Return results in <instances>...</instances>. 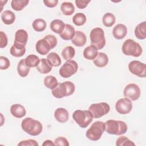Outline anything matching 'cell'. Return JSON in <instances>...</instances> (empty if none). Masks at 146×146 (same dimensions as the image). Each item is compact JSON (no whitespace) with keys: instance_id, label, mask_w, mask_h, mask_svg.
Returning a JSON list of instances; mask_svg holds the SVG:
<instances>
[{"instance_id":"cell-17","label":"cell","mask_w":146,"mask_h":146,"mask_svg":"<svg viewBox=\"0 0 146 146\" xmlns=\"http://www.w3.org/2000/svg\"><path fill=\"white\" fill-rule=\"evenodd\" d=\"M54 117L58 122L60 123H66L69 118L68 112L64 108H58L54 112Z\"/></svg>"},{"instance_id":"cell-19","label":"cell","mask_w":146,"mask_h":146,"mask_svg":"<svg viewBox=\"0 0 146 146\" xmlns=\"http://www.w3.org/2000/svg\"><path fill=\"white\" fill-rule=\"evenodd\" d=\"M75 30L74 27L70 24H65L63 31L59 34L60 38L65 40H71L74 36Z\"/></svg>"},{"instance_id":"cell-36","label":"cell","mask_w":146,"mask_h":146,"mask_svg":"<svg viewBox=\"0 0 146 146\" xmlns=\"http://www.w3.org/2000/svg\"><path fill=\"white\" fill-rule=\"evenodd\" d=\"M87 18L84 14L78 13L75 14L72 18V22L77 26H81L85 24Z\"/></svg>"},{"instance_id":"cell-8","label":"cell","mask_w":146,"mask_h":146,"mask_svg":"<svg viewBox=\"0 0 146 146\" xmlns=\"http://www.w3.org/2000/svg\"><path fill=\"white\" fill-rule=\"evenodd\" d=\"M88 110L91 112L94 118L98 119L107 115L110 112V106L106 102L93 103L90 106Z\"/></svg>"},{"instance_id":"cell-4","label":"cell","mask_w":146,"mask_h":146,"mask_svg":"<svg viewBox=\"0 0 146 146\" xmlns=\"http://www.w3.org/2000/svg\"><path fill=\"white\" fill-rule=\"evenodd\" d=\"M121 50L124 55L133 57H139L143 52L140 44L132 39H128L124 41L121 47Z\"/></svg>"},{"instance_id":"cell-33","label":"cell","mask_w":146,"mask_h":146,"mask_svg":"<svg viewBox=\"0 0 146 146\" xmlns=\"http://www.w3.org/2000/svg\"><path fill=\"white\" fill-rule=\"evenodd\" d=\"M46 26L47 24L46 21L41 18H37L35 19L32 23L33 28L36 32L43 31L45 30Z\"/></svg>"},{"instance_id":"cell-26","label":"cell","mask_w":146,"mask_h":146,"mask_svg":"<svg viewBox=\"0 0 146 146\" xmlns=\"http://www.w3.org/2000/svg\"><path fill=\"white\" fill-rule=\"evenodd\" d=\"M50 27L51 31H52L54 33L60 34L63 31L65 27V24L62 20L56 19L51 21Z\"/></svg>"},{"instance_id":"cell-11","label":"cell","mask_w":146,"mask_h":146,"mask_svg":"<svg viewBox=\"0 0 146 146\" xmlns=\"http://www.w3.org/2000/svg\"><path fill=\"white\" fill-rule=\"evenodd\" d=\"M128 70L131 73L140 78L146 76V65L139 60H132L128 64Z\"/></svg>"},{"instance_id":"cell-6","label":"cell","mask_w":146,"mask_h":146,"mask_svg":"<svg viewBox=\"0 0 146 146\" xmlns=\"http://www.w3.org/2000/svg\"><path fill=\"white\" fill-rule=\"evenodd\" d=\"M105 128V123L102 121H95L87 129L86 136L91 141H98L101 138Z\"/></svg>"},{"instance_id":"cell-34","label":"cell","mask_w":146,"mask_h":146,"mask_svg":"<svg viewBox=\"0 0 146 146\" xmlns=\"http://www.w3.org/2000/svg\"><path fill=\"white\" fill-rule=\"evenodd\" d=\"M75 55V48L70 46L64 47L62 51V56L66 60L72 59Z\"/></svg>"},{"instance_id":"cell-18","label":"cell","mask_w":146,"mask_h":146,"mask_svg":"<svg viewBox=\"0 0 146 146\" xmlns=\"http://www.w3.org/2000/svg\"><path fill=\"white\" fill-rule=\"evenodd\" d=\"M11 115L16 118H22L26 115V111L25 108L20 104H13L10 107Z\"/></svg>"},{"instance_id":"cell-20","label":"cell","mask_w":146,"mask_h":146,"mask_svg":"<svg viewBox=\"0 0 146 146\" xmlns=\"http://www.w3.org/2000/svg\"><path fill=\"white\" fill-rule=\"evenodd\" d=\"M98 53V48L95 46L91 44L84 49L83 54L85 59L91 60L96 58Z\"/></svg>"},{"instance_id":"cell-23","label":"cell","mask_w":146,"mask_h":146,"mask_svg":"<svg viewBox=\"0 0 146 146\" xmlns=\"http://www.w3.org/2000/svg\"><path fill=\"white\" fill-rule=\"evenodd\" d=\"M94 64L98 67H104L106 66L108 62V57L104 52H99L95 59L93 60Z\"/></svg>"},{"instance_id":"cell-38","label":"cell","mask_w":146,"mask_h":146,"mask_svg":"<svg viewBox=\"0 0 146 146\" xmlns=\"http://www.w3.org/2000/svg\"><path fill=\"white\" fill-rule=\"evenodd\" d=\"M43 38L48 42V43H49V44L50 46L51 49L54 48L57 45L58 40H57L56 37L55 36H54V35L48 34V35L44 36Z\"/></svg>"},{"instance_id":"cell-39","label":"cell","mask_w":146,"mask_h":146,"mask_svg":"<svg viewBox=\"0 0 146 146\" xmlns=\"http://www.w3.org/2000/svg\"><path fill=\"white\" fill-rule=\"evenodd\" d=\"M10 66L9 59L3 56H0V69L2 70H7Z\"/></svg>"},{"instance_id":"cell-12","label":"cell","mask_w":146,"mask_h":146,"mask_svg":"<svg viewBox=\"0 0 146 146\" xmlns=\"http://www.w3.org/2000/svg\"><path fill=\"white\" fill-rule=\"evenodd\" d=\"M116 111L121 115L129 113L132 109V104L130 99L123 98L119 99L115 104Z\"/></svg>"},{"instance_id":"cell-7","label":"cell","mask_w":146,"mask_h":146,"mask_svg":"<svg viewBox=\"0 0 146 146\" xmlns=\"http://www.w3.org/2000/svg\"><path fill=\"white\" fill-rule=\"evenodd\" d=\"M91 44L95 46L98 50L102 49L106 44L104 30L100 27L93 29L90 34Z\"/></svg>"},{"instance_id":"cell-37","label":"cell","mask_w":146,"mask_h":146,"mask_svg":"<svg viewBox=\"0 0 146 146\" xmlns=\"http://www.w3.org/2000/svg\"><path fill=\"white\" fill-rule=\"evenodd\" d=\"M116 146H132L135 145V144L129 140L127 137L124 136H121L119 137L116 141Z\"/></svg>"},{"instance_id":"cell-22","label":"cell","mask_w":146,"mask_h":146,"mask_svg":"<svg viewBox=\"0 0 146 146\" xmlns=\"http://www.w3.org/2000/svg\"><path fill=\"white\" fill-rule=\"evenodd\" d=\"M135 36L140 39L143 40L146 38V22L144 21L138 24L135 29Z\"/></svg>"},{"instance_id":"cell-42","label":"cell","mask_w":146,"mask_h":146,"mask_svg":"<svg viewBox=\"0 0 146 146\" xmlns=\"http://www.w3.org/2000/svg\"><path fill=\"white\" fill-rule=\"evenodd\" d=\"M8 43L7 36L3 31L0 32V47L1 48L6 47Z\"/></svg>"},{"instance_id":"cell-15","label":"cell","mask_w":146,"mask_h":146,"mask_svg":"<svg viewBox=\"0 0 146 146\" xmlns=\"http://www.w3.org/2000/svg\"><path fill=\"white\" fill-rule=\"evenodd\" d=\"M28 40L27 32L24 29L18 30L15 34L14 43L19 44L21 45L25 46Z\"/></svg>"},{"instance_id":"cell-24","label":"cell","mask_w":146,"mask_h":146,"mask_svg":"<svg viewBox=\"0 0 146 146\" xmlns=\"http://www.w3.org/2000/svg\"><path fill=\"white\" fill-rule=\"evenodd\" d=\"M2 21L7 25H12L15 21V15L11 10H7L1 13Z\"/></svg>"},{"instance_id":"cell-29","label":"cell","mask_w":146,"mask_h":146,"mask_svg":"<svg viewBox=\"0 0 146 146\" xmlns=\"http://www.w3.org/2000/svg\"><path fill=\"white\" fill-rule=\"evenodd\" d=\"M60 10L65 15H71L75 11V7L71 2H64L60 6Z\"/></svg>"},{"instance_id":"cell-16","label":"cell","mask_w":146,"mask_h":146,"mask_svg":"<svg viewBox=\"0 0 146 146\" xmlns=\"http://www.w3.org/2000/svg\"><path fill=\"white\" fill-rule=\"evenodd\" d=\"M87 41L86 34L81 31H76L73 38L71 39V42L76 47L83 46Z\"/></svg>"},{"instance_id":"cell-45","label":"cell","mask_w":146,"mask_h":146,"mask_svg":"<svg viewBox=\"0 0 146 146\" xmlns=\"http://www.w3.org/2000/svg\"><path fill=\"white\" fill-rule=\"evenodd\" d=\"M42 145L43 146H50V145H55V144L52 141H51L50 140H46L43 143Z\"/></svg>"},{"instance_id":"cell-25","label":"cell","mask_w":146,"mask_h":146,"mask_svg":"<svg viewBox=\"0 0 146 146\" xmlns=\"http://www.w3.org/2000/svg\"><path fill=\"white\" fill-rule=\"evenodd\" d=\"M38 72L42 74L49 73L52 70V66L50 64L47 59L42 58L40 60L38 65L36 66Z\"/></svg>"},{"instance_id":"cell-40","label":"cell","mask_w":146,"mask_h":146,"mask_svg":"<svg viewBox=\"0 0 146 146\" xmlns=\"http://www.w3.org/2000/svg\"><path fill=\"white\" fill-rule=\"evenodd\" d=\"M19 146H38L39 144L38 142L34 139H28L25 140L21 141L18 144Z\"/></svg>"},{"instance_id":"cell-2","label":"cell","mask_w":146,"mask_h":146,"mask_svg":"<svg viewBox=\"0 0 146 146\" xmlns=\"http://www.w3.org/2000/svg\"><path fill=\"white\" fill-rule=\"evenodd\" d=\"M105 131L110 135H121L126 133L128 127L125 122L113 119L108 120L105 123Z\"/></svg>"},{"instance_id":"cell-28","label":"cell","mask_w":146,"mask_h":146,"mask_svg":"<svg viewBox=\"0 0 146 146\" xmlns=\"http://www.w3.org/2000/svg\"><path fill=\"white\" fill-rule=\"evenodd\" d=\"M47 60L52 67H58L61 64L62 61L59 55L54 52H51L47 55Z\"/></svg>"},{"instance_id":"cell-30","label":"cell","mask_w":146,"mask_h":146,"mask_svg":"<svg viewBox=\"0 0 146 146\" xmlns=\"http://www.w3.org/2000/svg\"><path fill=\"white\" fill-rule=\"evenodd\" d=\"M116 21L115 16L111 13H106L102 18V22L103 25L107 27H112Z\"/></svg>"},{"instance_id":"cell-43","label":"cell","mask_w":146,"mask_h":146,"mask_svg":"<svg viewBox=\"0 0 146 146\" xmlns=\"http://www.w3.org/2000/svg\"><path fill=\"white\" fill-rule=\"evenodd\" d=\"M91 2V1H86V0H76L75 1L76 6L78 8L80 9H85L88 3Z\"/></svg>"},{"instance_id":"cell-1","label":"cell","mask_w":146,"mask_h":146,"mask_svg":"<svg viewBox=\"0 0 146 146\" xmlns=\"http://www.w3.org/2000/svg\"><path fill=\"white\" fill-rule=\"evenodd\" d=\"M22 129L27 134L31 136L39 135L43 130L42 123L31 117H26L23 119L21 123Z\"/></svg>"},{"instance_id":"cell-9","label":"cell","mask_w":146,"mask_h":146,"mask_svg":"<svg viewBox=\"0 0 146 146\" xmlns=\"http://www.w3.org/2000/svg\"><path fill=\"white\" fill-rule=\"evenodd\" d=\"M78 70V64L74 60H66L60 68L59 71V75L64 78H68L75 74Z\"/></svg>"},{"instance_id":"cell-41","label":"cell","mask_w":146,"mask_h":146,"mask_svg":"<svg viewBox=\"0 0 146 146\" xmlns=\"http://www.w3.org/2000/svg\"><path fill=\"white\" fill-rule=\"evenodd\" d=\"M55 145H62V146H68L69 143L67 139L64 137L60 136L56 138L54 140Z\"/></svg>"},{"instance_id":"cell-14","label":"cell","mask_w":146,"mask_h":146,"mask_svg":"<svg viewBox=\"0 0 146 146\" xmlns=\"http://www.w3.org/2000/svg\"><path fill=\"white\" fill-rule=\"evenodd\" d=\"M127 34V28L125 25L119 23L116 25L112 30V35L117 39H123Z\"/></svg>"},{"instance_id":"cell-32","label":"cell","mask_w":146,"mask_h":146,"mask_svg":"<svg viewBox=\"0 0 146 146\" xmlns=\"http://www.w3.org/2000/svg\"><path fill=\"white\" fill-rule=\"evenodd\" d=\"M29 0H13L11 2V6L15 11L22 10L29 3Z\"/></svg>"},{"instance_id":"cell-13","label":"cell","mask_w":146,"mask_h":146,"mask_svg":"<svg viewBox=\"0 0 146 146\" xmlns=\"http://www.w3.org/2000/svg\"><path fill=\"white\" fill-rule=\"evenodd\" d=\"M35 49L36 52L39 54L45 55L49 52L51 48L48 42L43 38L37 41L35 45Z\"/></svg>"},{"instance_id":"cell-10","label":"cell","mask_w":146,"mask_h":146,"mask_svg":"<svg viewBox=\"0 0 146 146\" xmlns=\"http://www.w3.org/2000/svg\"><path fill=\"white\" fill-rule=\"evenodd\" d=\"M123 95L124 98H127L131 101H136L140 96V88L135 83H129L124 87Z\"/></svg>"},{"instance_id":"cell-44","label":"cell","mask_w":146,"mask_h":146,"mask_svg":"<svg viewBox=\"0 0 146 146\" xmlns=\"http://www.w3.org/2000/svg\"><path fill=\"white\" fill-rule=\"evenodd\" d=\"M43 2L46 6L50 8H52L56 6L58 3V0H44Z\"/></svg>"},{"instance_id":"cell-35","label":"cell","mask_w":146,"mask_h":146,"mask_svg":"<svg viewBox=\"0 0 146 146\" xmlns=\"http://www.w3.org/2000/svg\"><path fill=\"white\" fill-rule=\"evenodd\" d=\"M44 85L48 88L52 90L55 88L58 84L56 78L52 75H48L44 78L43 80Z\"/></svg>"},{"instance_id":"cell-31","label":"cell","mask_w":146,"mask_h":146,"mask_svg":"<svg viewBox=\"0 0 146 146\" xmlns=\"http://www.w3.org/2000/svg\"><path fill=\"white\" fill-rule=\"evenodd\" d=\"M25 62L26 66L30 68L36 67L40 62V59L36 55L30 54L26 56V58L25 59Z\"/></svg>"},{"instance_id":"cell-21","label":"cell","mask_w":146,"mask_h":146,"mask_svg":"<svg viewBox=\"0 0 146 146\" xmlns=\"http://www.w3.org/2000/svg\"><path fill=\"white\" fill-rule=\"evenodd\" d=\"M10 53L13 56L21 57L26 53V46L14 43L10 49Z\"/></svg>"},{"instance_id":"cell-3","label":"cell","mask_w":146,"mask_h":146,"mask_svg":"<svg viewBox=\"0 0 146 146\" xmlns=\"http://www.w3.org/2000/svg\"><path fill=\"white\" fill-rule=\"evenodd\" d=\"M75 90V84L71 81H66L58 83V86L52 90L51 93L55 98L60 99L71 95L74 94Z\"/></svg>"},{"instance_id":"cell-5","label":"cell","mask_w":146,"mask_h":146,"mask_svg":"<svg viewBox=\"0 0 146 146\" xmlns=\"http://www.w3.org/2000/svg\"><path fill=\"white\" fill-rule=\"evenodd\" d=\"M72 118L76 124L81 128H87L93 121L94 117L89 110H78L72 114Z\"/></svg>"},{"instance_id":"cell-27","label":"cell","mask_w":146,"mask_h":146,"mask_svg":"<svg viewBox=\"0 0 146 146\" xmlns=\"http://www.w3.org/2000/svg\"><path fill=\"white\" fill-rule=\"evenodd\" d=\"M17 69L19 75L22 78L27 76L29 75L30 70V68L26 66L25 62V59H21L18 62Z\"/></svg>"}]
</instances>
